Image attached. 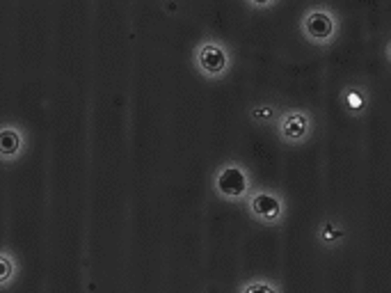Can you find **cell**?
Listing matches in <instances>:
<instances>
[{
  "instance_id": "6da1fadb",
  "label": "cell",
  "mask_w": 391,
  "mask_h": 293,
  "mask_svg": "<svg viewBox=\"0 0 391 293\" xmlns=\"http://www.w3.org/2000/svg\"><path fill=\"white\" fill-rule=\"evenodd\" d=\"M254 188L252 170L243 160H224L213 175V190L226 202H243Z\"/></svg>"
},
{
  "instance_id": "7a4b0ae2",
  "label": "cell",
  "mask_w": 391,
  "mask_h": 293,
  "mask_svg": "<svg viewBox=\"0 0 391 293\" xmlns=\"http://www.w3.org/2000/svg\"><path fill=\"white\" fill-rule=\"evenodd\" d=\"M192 62H194V67H197V71L204 76V78L217 81V78H222V76L229 73L231 64H234V53L222 39L204 37V39L197 41V44H194Z\"/></svg>"
},
{
  "instance_id": "3957f363",
  "label": "cell",
  "mask_w": 391,
  "mask_h": 293,
  "mask_svg": "<svg viewBox=\"0 0 391 293\" xmlns=\"http://www.w3.org/2000/svg\"><path fill=\"white\" fill-rule=\"evenodd\" d=\"M300 32L309 44L328 46L339 35V16L325 3L309 5L300 16Z\"/></svg>"
},
{
  "instance_id": "277c9868",
  "label": "cell",
  "mask_w": 391,
  "mask_h": 293,
  "mask_svg": "<svg viewBox=\"0 0 391 293\" xmlns=\"http://www.w3.org/2000/svg\"><path fill=\"white\" fill-rule=\"evenodd\" d=\"M245 204L249 215L261 225H279L286 218V200L275 188H252Z\"/></svg>"
},
{
  "instance_id": "5b68a950",
  "label": "cell",
  "mask_w": 391,
  "mask_h": 293,
  "mask_svg": "<svg viewBox=\"0 0 391 293\" xmlns=\"http://www.w3.org/2000/svg\"><path fill=\"white\" fill-rule=\"evenodd\" d=\"M313 133V117L304 108H286L277 117V138L284 145H302Z\"/></svg>"
},
{
  "instance_id": "8992f818",
  "label": "cell",
  "mask_w": 391,
  "mask_h": 293,
  "mask_svg": "<svg viewBox=\"0 0 391 293\" xmlns=\"http://www.w3.org/2000/svg\"><path fill=\"white\" fill-rule=\"evenodd\" d=\"M28 147V135L16 122H0V160L14 163L24 156Z\"/></svg>"
},
{
  "instance_id": "52a82bcc",
  "label": "cell",
  "mask_w": 391,
  "mask_h": 293,
  "mask_svg": "<svg viewBox=\"0 0 391 293\" xmlns=\"http://www.w3.org/2000/svg\"><path fill=\"white\" fill-rule=\"evenodd\" d=\"M341 106L348 115L362 117L371 108V92L362 83H348L341 90Z\"/></svg>"
},
{
  "instance_id": "ba28073f",
  "label": "cell",
  "mask_w": 391,
  "mask_h": 293,
  "mask_svg": "<svg viewBox=\"0 0 391 293\" xmlns=\"http://www.w3.org/2000/svg\"><path fill=\"white\" fill-rule=\"evenodd\" d=\"M345 225L339 218H325L316 230V238L323 247H339L345 241Z\"/></svg>"
},
{
  "instance_id": "9c48e42d",
  "label": "cell",
  "mask_w": 391,
  "mask_h": 293,
  "mask_svg": "<svg viewBox=\"0 0 391 293\" xmlns=\"http://www.w3.org/2000/svg\"><path fill=\"white\" fill-rule=\"evenodd\" d=\"M19 277V259L12 250L0 247V289L12 287Z\"/></svg>"
},
{
  "instance_id": "30bf717a",
  "label": "cell",
  "mask_w": 391,
  "mask_h": 293,
  "mask_svg": "<svg viewBox=\"0 0 391 293\" xmlns=\"http://www.w3.org/2000/svg\"><path fill=\"white\" fill-rule=\"evenodd\" d=\"M281 113V108L275 106V103H270V101H261V103H254V106H249V119L256 124H273L277 122V117Z\"/></svg>"
},
{
  "instance_id": "8fae6325",
  "label": "cell",
  "mask_w": 391,
  "mask_h": 293,
  "mask_svg": "<svg viewBox=\"0 0 391 293\" xmlns=\"http://www.w3.org/2000/svg\"><path fill=\"white\" fill-rule=\"evenodd\" d=\"M241 293H281V289L277 287V282L268 277H254L245 282L241 287Z\"/></svg>"
}]
</instances>
